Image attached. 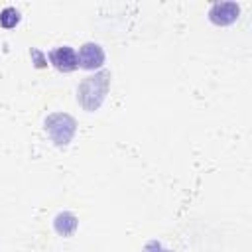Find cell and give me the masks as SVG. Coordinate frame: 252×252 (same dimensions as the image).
I'll use <instances>...</instances> for the list:
<instances>
[{
    "label": "cell",
    "instance_id": "277c9868",
    "mask_svg": "<svg viewBox=\"0 0 252 252\" xmlns=\"http://www.w3.org/2000/svg\"><path fill=\"white\" fill-rule=\"evenodd\" d=\"M240 6L236 2H215L209 8V20L215 26H230L238 20Z\"/></svg>",
    "mask_w": 252,
    "mask_h": 252
},
{
    "label": "cell",
    "instance_id": "52a82bcc",
    "mask_svg": "<svg viewBox=\"0 0 252 252\" xmlns=\"http://www.w3.org/2000/svg\"><path fill=\"white\" fill-rule=\"evenodd\" d=\"M18 24H20V12H18L16 8L8 6V8H4V10L0 12V26H2V28L12 30V28H16Z\"/></svg>",
    "mask_w": 252,
    "mask_h": 252
},
{
    "label": "cell",
    "instance_id": "9c48e42d",
    "mask_svg": "<svg viewBox=\"0 0 252 252\" xmlns=\"http://www.w3.org/2000/svg\"><path fill=\"white\" fill-rule=\"evenodd\" d=\"M32 59H33V63H35L37 69H41V67L47 65V59H45V55L39 49H32Z\"/></svg>",
    "mask_w": 252,
    "mask_h": 252
},
{
    "label": "cell",
    "instance_id": "7a4b0ae2",
    "mask_svg": "<svg viewBox=\"0 0 252 252\" xmlns=\"http://www.w3.org/2000/svg\"><path fill=\"white\" fill-rule=\"evenodd\" d=\"M43 128L57 148H67L77 132V122L67 112H51L43 120Z\"/></svg>",
    "mask_w": 252,
    "mask_h": 252
},
{
    "label": "cell",
    "instance_id": "ba28073f",
    "mask_svg": "<svg viewBox=\"0 0 252 252\" xmlns=\"http://www.w3.org/2000/svg\"><path fill=\"white\" fill-rule=\"evenodd\" d=\"M144 252H173V250H169V248H165L161 242H158V240H150L146 246H144Z\"/></svg>",
    "mask_w": 252,
    "mask_h": 252
},
{
    "label": "cell",
    "instance_id": "3957f363",
    "mask_svg": "<svg viewBox=\"0 0 252 252\" xmlns=\"http://www.w3.org/2000/svg\"><path fill=\"white\" fill-rule=\"evenodd\" d=\"M77 61H79L81 69H87V71L100 69L104 65V49L94 41H87V43L81 45Z\"/></svg>",
    "mask_w": 252,
    "mask_h": 252
},
{
    "label": "cell",
    "instance_id": "5b68a950",
    "mask_svg": "<svg viewBox=\"0 0 252 252\" xmlns=\"http://www.w3.org/2000/svg\"><path fill=\"white\" fill-rule=\"evenodd\" d=\"M49 63L61 71V73H71L79 67V61H77V53L73 47L69 45H61V47H55L49 51Z\"/></svg>",
    "mask_w": 252,
    "mask_h": 252
},
{
    "label": "cell",
    "instance_id": "8992f818",
    "mask_svg": "<svg viewBox=\"0 0 252 252\" xmlns=\"http://www.w3.org/2000/svg\"><path fill=\"white\" fill-rule=\"evenodd\" d=\"M77 226H79V219L69 211H61L53 219V228L59 236H73Z\"/></svg>",
    "mask_w": 252,
    "mask_h": 252
},
{
    "label": "cell",
    "instance_id": "6da1fadb",
    "mask_svg": "<svg viewBox=\"0 0 252 252\" xmlns=\"http://www.w3.org/2000/svg\"><path fill=\"white\" fill-rule=\"evenodd\" d=\"M110 89V71H96L94 75L85 77L77 87V100L87 112H94L104 102Z\"/></svg>",
    "mask_w": 252,
    "mask_h": 252
}]
</instances>
